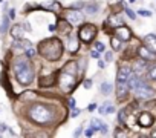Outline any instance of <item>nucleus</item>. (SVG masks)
<instances>
[{
  "label": "nucleus",
  "mask_w": 156,
  "mask_h": 138,
  "mask_svg": "<svg viewBox=\"0 0 156 138\" xmlns=\"http://www.w3.org/2000/svg\"><path fill=\"white\" fill-rule=\"evenodd\" d=\"M37 51L43 58H46L49 61H57L63 55V43L60 42V38L51 37V38H46V40L40 42Z\"/></svg>",
  "instance_id": "f257e3e1"
},
{
  "label": "nucleus",
  "mask_w": 156,
  "mask_h": 138,
  "mask_svg": "<svg viewBox=\"0 0 156 138\" xmlns=\"http://www.w3.org/2000/svg\"><path fill=\"white\" fill-rule=\"evenodd\" d=\"M14 71H16V77H17L20 85L28 86V85L32 83V80H34V67H32L31 61L28 60V57H19L14 61Z\"/></svg>",
  "instance_id": "f03ea898"
},
{
  "label": "nucleus",
  "mask_w": 156,
  "mask_h": 138,
  "mask_svg": "<svg viewBox=\"0 0 156 138\" xmlns=\"http://www.w3.org/2000/svg\"><path fill=\"white\" fill-rule=\"evenodd\" d=\"M28 117L37 124H48L52 121L54 114L49 106L44 104H32L28 111Z\"/></svg>",
  "instance_id": "7ed1b4c3"
},
{
  "label": "nucleus",
  "mask_w": 156,
  "mask_h": 138,
  "mask_svg": "<svg viewBox=\"0 0 156 138\" xmlns=\"http://www.w3.org/2000/svg\"><path fill=\"white\" fill-rule=\"evenodd\" d=\"M57 80H58V85H60V89L63 92H70L75 85H76V75L73 74H69L66 71H61L58 75H57Z\"/></svg>",
  "instance_id": "20e7f679"
},
{
  "label": "nucleus",
  "mask_w": 156,
  "mask_h": 138,
  "mask_svg": "<svg viewBox=\"0 0 156 138\" xmlns=\"http://www.w3.org/2000/svg\"><path fill=\"white\" fill-rule=\"evenodd\" d=\"M97 34H98V29H97L95 25H92V23H84V25L80 28V31H78V38H80L83 43L87 45V43H92V42L95 40Z\"/></svg>",
  "instance_id": "39448f33"
},
{
  "label": "nucleus",
  "mask_w": 156,
  "mask_h": 138,
  "mask_svg": "<svg viewBox=\"0 0 156 138\" xmlns=\"http://www.w3.org/2000/svg\"><path fill=\"white\" fill-rule=\"evenodd\" d=\"M64 19L70 23V25H78L83 22V14L80 13V9H67L64 13Z\"/></svg>",
  "instance_id": "423d86ee"
},
{
  "label": "nucleus",
  "mask_w": 156,
  "mask_h": 138,
  "mask_svg": "<svg viewBox=\"0 0 156 138\" xmlns=\"http://www.w3.org/2000/svg\"><path fill=\"white\" fill-rule=\"evenodd\" d=\"M116 37L119 38V40H122V42H129L130 38H132V31H130V28H127V26H116Z\"/></svg>",
  "instance_id": "0eeeda50"
},
{
  "label": "nucleus",
  "mask_w": 156,
  "mask_h": 138,
  "mask_svg": "<svg viewBox=\"0 0 156 138\" xmlns=\"http://www.w3.org/2000/svg\"><path fill=\"white\" fill-rule=\"evenodd\" d=\"M135 94H136L138 98H150V97H153V91H151L147 85L136 88V89H135Z\"/></svg>",
  "instance_id": "6e6552de"
},
{
  "label": "nucleus",
  "mask_w": 156,
  "mask_h": 138,
  "mask_svg": "<svg viewBox=\"0 0 156 138\" xmlns=\"http://www.w3.org/2000/svg\"><path fill=\"white\" fill-rule=\"evenodd\" d=\"M130 74H132V69L129 66H121L118 69V74H116V82H127Z\"/></svg>",
  "instance_id": "1a4fd4ad"
},
{
  "label": "nucleus",
  "mask_w": 156,
  "mask_h": 138,
  "mask_svg": "<svg viewBox=\"0 0 156 138\" xmlns=\"http://www.w3.org/2000/svg\"><path fill=\"white\" fill-rule=\"evenodd\" d=\"M138 54H139V57L144 58V60H156L154 52H151V51H150L148 48H145V46H139Z\"/></svg>",
  "instance_id": "9d476101"
},
{
  "label": "nucleus",
  "mask_w": 156,
  "mask_h": 138,
  "mask_svg": "<svg viewBox=\"0 0 156 138\" xmlns=\"http://www.w3.org/2000/svg\"><path fill=\"white\" fill-rule=\"evenodd\" d=\"M144 46L145 48H148L151 52H154L156 54V35H153V34H148V35H145L144 37Z\"/></svg>",
  "instance_id": "9b49d317"
},
{
  "label": "nucleus",
  "mask_w": 156,
  "mask_h": 138,
  "mask_svg": "<svg viewBox=\"0 0 156 138\" xmlns=\"http://www.w3.org/2000/svg\"><path fill=\"white\" fill-rule=\"evenodd\" d=\"M67 49H69V52L70 54H75L76 51H78V48H80V43H78V38L75 37V35H69V38H67Z\"/></svg>",
  "instance_id": "f8f14e48"
},
{
  "label": "nucleus",
  "mask_w": 156,
  "mask_h": 138,
  "mask_svg": "<svg viewBox=\"0 0 156 138\" xmlns=\"http://www.w3.org/2000/svg\"><path fill=\"white\" fill-rule=\"evenodd\" d=\"M138 123H139V126H142V127H148V126H151V124H153V117H151L150 114L144 112V114H141V115H139Z\"/></svg>",
  "instance_id": "ddd939ff"
},
{
  "label": "nucleus",
  "mask_w": 156,
  "mask_h": 138,
  "mask_svg": "<svg viewBox=\"0 0 156 138\" xmlns=\"http://www.w3.org/2000/svg\"><path fill=\"white\" fill-rule=\"evenodd\" d=\"M9 32H11L12 38H16V40H22V38H23V34H25L23 25H14V26L11 28Z\"/></svg>",
  "instance_id": "4468645a"
},
{
  "label": "nucleus",
  "mask_w": 156,
  "mask_h": 138,
  "mask_svg": "<svg viewBox=\"0 0 156 138\" xmlns=\"http://www.w3.org/2000/svg\"><path fill=\"white\" fill-rule=\"evenodd\" d=\"M55 80H57V74H51V75H48V77H41L40 82H38V85H40L41 88L54 86V85H55Z\"/></svg>",
  "instance_id": "2eb2a0df"
},
{
  "label": "nucleus",
  "mask_w": 156,
  "mask_h": 138,
  "mask_svg": "<svg viewBox=\"0 0 156 138\" xmlns=\"http://www.w3.org/2000/svg\"><path fill=\"white\" fill-rule=\"evenodd\" d=\"M127 82H116V92H118V98L122 100L126 95H127Z\"/></svg>",
  "instance_id": "dca6fc26"
},
{
  "label": "nucleus",
  "mask_w": 156,
  "mask_h": 138,
  "mask_svg": "<svg viewBox=\"0 0 156 138\" xmlns=\"http://www.w3.org/2000/svg\"><path fill=\"white\" fill-rule=\"evenodd\" d=\"M72 31V25L64 19V20H58V32L61 34H69Z\"/></svg>",
  "instance_id": "f3484780"
},
{
  "label": "nucleus",
  "mask_w": 156,
  "mask_h": 138,
  "mask_svg": "<svg viewBox=\"0 0 156 138\" xmlns=\"http://www.w3.org/2000/svg\"><path fill=\"white\" fill-rule=\"evenodd\" d=\"M63 71L76 75V72H78V63H76V61H69V63H66L64 67H63Z\"/></svg>",
  "instance_id": "a211bd4d"
},
{
  "label": "nucleus",
  "mask_w": 156,
  "mask_h": 138,
  "mask_svg": "<svg viewBox=\"0 0 156 138\" xmlns=\"http://www.w3.org/2000/svg\"><path fill=\"white\" fill-rule=\"evenodd\" d=\"M8 31H9V19L3 17L2 22H0V35H5Z\"/></svg>",
  "instance_id": "6ab92c4d"
},
{
  "label": "nucleus",
  "mask_w": 156,
  "mask_h": 138,
  "mask_svg": "<svg viewBox=\"0 0 156 138\" xmlns=\"http://www.w3.org/2000/svg\"><path fill=\"white\" fill-rule=\"evenodd\" d=\"M109 25L110 26H121L122 25V19L119 16H110L109 17Z\"/></svg>",
  "instance_id": "aec40b11"
},
{
  "label": "nucleus",
  "mask_w": 156,
  "mask_h": 138,
  "mask_svg": "<svg viewBox=\"0 0 156 138\" xmlns=\"http://www.w3.org/2000/svg\"><path fill=\"white\" fill-rule=\"evenodd\" d=\"M43 6L46 8V9H49V11H54V13H57L58 9H60V3L58 2H49V3H43Z\"/></svg>",
  "instance_id": "412c9836"
},
{
  "label": "nucleus",
  "mask_w": 156,
  "mask_h": 138,
  "mask_svg": "<svg viewBox=\"0 0 156 138\" xmlns=\"http://www.w3.org/2000/svg\"><path fill=\"white\" fill-rule=\"evenodd\" d=\"M84 11H86L87 14H97V13H98V5H97V3L84 5Z\"/></svg>",
  "instance_id": "4be33fe9"
},
{
  "label": "nucleus",
  "mask_w": 156,
  "mask_h": 138,
  "mask_svg": "<svg viewBox=\"0 0 156 138\" xmlns=\"http://www.w3.org/2000/svg\"><path fill=\"white\" fill-rule=\"evenodd\" d=\"M2 86L6 89V92H8V94H12V88L9 86V83H8V77H6V74H5V72L2 74Z\"/></svg>",
  "instance_id": "5701e85b"
},
{
  "label": "nucleus",
  "mask_w": 156,
  "mask_h": 138,
  "mask_svg": "<svg viewBox=\"0 0 156 138\" xmlns=\"http://www.w3.org/2000/svg\"><path fill=\"white\" fill-rule=\"evenodd\" d=\"M112 92V85L109 83V82H104L103 85H101V94L103 95H109Z\"/></svg>",
  "instance_id": "b1692460"
},
{
  "label": "nucleus",
  "mask_w": 156,
  "mask_h": 138,
  "mask_svg": "<svg viewBox=\"0 0 156 138\" xmlns=\"http://www.w3.org/2000/svg\"><path fill=\"white\" fill-rule=\"evenodd\" d=\"M110 45H112V48H113L115 51H119V49H121V40H119L118 37H112V38H110Z\"/></svg>",
  "instance_id": "393cba45"
},
{
  "label": "nucleus",
  "mask_w": 156,
  "mask_h": 138,
  "mask_svg": "<svg viewBox=\"0 0 156 138\" xmlns=\"http://www.w3.org/2000/svg\"><path fill=\"white\" fill-rule=\"evenodd\" d=\"M69 8L70 9H81V8H84V2H81V0H78V2H72L69 5Z\"/></svg>",
  "instance_id": "a878e982"
},
{
  "label": "nucleus",
  "mask_w": 156,
  "mask_h": 138,
  "mask_svg": "<svg viewBox=\"0 0 156 138\" xmlns=\"http://www.w3.org/2000/svg\"><path fill=\"white\" fill-rule=\"evenodd\" d=\"M34 55H35V49H32V46L28 48V49H26V57H28V58H32Z\"/></svg>",
  "instance_id": "bb28decb"
},
{
  "label": "nucleus",
  "mask_w": 156,
  "mask_h": 138,
  "mask_svg": "<svg viewBox=\"0 0 156 138\" xmlns=\"http://www.w3.org/2000/svg\"><path fill=\"white\" fill-rule=\"evenodd\" d=\"M126 112H127L126 109H121L119 111V121L121 123H126Z\"/></svg>",
  "instance_id": "cd10ccee"
},
{
  "label": "nucleus",
  "mask_w": 156,
  "mask_h": 138,
  "mask_svg": "<svg viewBox=\"0 0 156 138\" xmlns=\"http://www.w3.org/2000/svg\"><path fill=\"white\" fill-rule=\"evenodd\" d=\"M126 13H127V16H129V17H130L132 20H133V19L136 17V14H135V13H133V11L130 9V8H126Z\"/></svg>",
  "instance_id": "c85d7f7f"
},
{
  "label": "nucleus",
  "mask_w": 156,
  "mask_h": 138,
  "mask_svg": "<svg viewBox=\"0 0 156 138\" xmlns=\"http://www.w3.org/2000/svg\"><path fill=\"white\" fill-rule=\"evenodd\" d=\"M95 49H97V51H100V52H103V51H104V45H103V43H100V42H97V43H95Z\"/></svg>",
  "instance_id": "c756f323"
},
{
  "label": "nucleus",
  "mask_w": 156,
  "mask_h": 138,
  "mask_svg": "<svg viewBox=\"0 0 156 138\" xmlns=\"http://www.w3.org/2000/svg\"><path fill=\"white\" fill-rule=\"evenodd\" d=\"M20 46H25V48H31L32 45H31V42H29V40H22V42H20Z\"/></svg>",
  "instance_id": "7c9ffc66"
},
{
  "label": "nucleus",
  "mask_w": 156,
  "mask_h": 138,
  "mask_svg": "<svg viewBox=\"0 0 156 138\" xmlns=\"http://www.w3.org/2000/svg\"><path fill=\"white\" fill-rule=\"evenodd\" d=\"M104 58H106V61H112V60H113V54H112V52H106Z\"/></svg>",
  "instance_id": "2f4dec72"
},
{
  "label": "nucleus",
  "mask_w": 156,
  "mask_h": 138,
  "mask_svg": "<svg viewBox=\"0 0 156 138\" xmlns=\"http://www.w3.org/2000/svg\"><path fill=\"white\" fill-rule=\"evenodd\" d=\"M90 57H94V58H100V51L94 49V51L90 52Z\"/></svg>",
  "instance_id": "473e14b6"
},
{
  "label": "nucleus",
  "mask_w": 156,
  "mask_h": 138,
  "mask_svg": "<svg viewBox=\"0 0 156 138\" xmlns=\"http://www.w3.org/2000/svg\"><path fill=\"white\" fill-rule=\"evenodd\" d=\"M150 78H153V80H156V66L150 71Z\"/></svg>",
  "instance_id": "72a5a7b5"
},
{
  "label": "nucleus",
  "mask_w": 156,
  "mask_h": 138,
  "mask_svg": "<svg viewBox=\"0 0 156 138\" xmlns=\"http://www.w3.org/2000/svg\"><path fill=\"white\" fill-rule=\"evenodd\" d=\"M6 129H8V127H6V124H5V123H0V133H3Z\"/></svg>",
  "instance_id": "f704fd0d"
},
{
  "label": "nucleus",
  "mask_w": 156,
  "mask_h": 138,
  "mask_svg": "<svg viewBox=\"0 0 156 138\" xmlns=\"http://www.w3.org/2000/svg\"><path fill=\"white\" fill-rule=\"evenodd\" d=\"M67 104H69V107L73 109V107H75V98H70V100L67 101Z\"/></svg>",
  "instance_id": "c9c22d12"
},
{
  "label": "nucleus",
  "mask_w": 156,
  "mask_h": 138,
  "mask_svg": "<svg viewBox=\"0 0 156 138\" xmlns=\"http://www.w3.org/2000/svg\"><path fill=\"white\" fill-rule=\"evenodd\" d=\"M84 88H87V89L92 88V80H86V82H84Z\"/></svg>",
  "instance_id": "e433bc0d"
},
{
  "label": "nucleus",
  "mask_w": 156,
  "mask_h": 138,
  "mask_svg": "<svg viewBox=\"0 0 156 138\" xmlns=\"http://www.w3.org/2000/svg\"><path fill=\"white\" fill-rule=\"evenodd\" d=\"M94 135V129L92 127H89L87 130H86V136H92Z\"/></svg>",
  "instance_id": "4c0bfd02"
},
{
  "label": "nucleus",
  "mask_w": 156,
  "mask_h": 138,
  "mask_svg": "<svg viewBox=\"0 0 156 138\" xmlns=\"http://www.w3.org/2000/svg\"><path fill=\"white\" fill-rule=\"evenodd\" d=\"M75 136H78V135H81V127H76V130H75V133H73Z\"/></svg>",
  "instance_id": "58836bf2"
},
{
  "label": "nucleus",
  "mask_w": 156,
  "mask_h": 138,
  "mask_svg": "<svg viewBox=\"0 0 156 138\" xmlns=\"http://www.w3.org/2000/svg\"><path fill=\"white\" fill-rule=\"evenodd\" d=\"M78 114H80V111H78V109H75V107H73V111H72V117H76Z\"/></svg>",
  "instance_id": "ea45409f"
},
{
  "label": "nucleus",
  "mask_w": 156,
  "mask_h": 138,
  "mask_svg": "<svg viewBox=\"0 0 156 138\" xmlns=\"http://www.w3.org/2000/svg\"><path fill=\"white\" fill-rule=\"evenodd\" d=\"M139 14H141V16H147V17H148V16H151L148 11H139Z\"/></svg>",
  "instance_id": "a19ab883"
},
{
  "label": "nucleus",
  "mask_w": 156,
  "mask_h": 138,
  "mask_svg": "<svg viewBox=\"0 0 156 138\" xmlns=\"http://www.w3.org/2000/svg\"><path fill=\"white\" fill-rule=\"evenodd\" d=\"M9 17H11V19H14V17H16V11H14V9H11V11H9Z\"/></svg>",
  "instance_id": "79ce46f5"
},
{
  "label": "nucleus",
  "mask_w": 156,
  "mask_h": 138,
  "mask_svg": "<svg viewBox=\"0 0 156 138\" xmlns=\"http://www.w3.org/2000/svg\"><path fill=\"white\" fill-rule=\"evenodd\" d=\"M95 107H97V104H95V103H92V104L89 106V111H95Z\"/></svg>",
  "instance_id": "37998d69"
},
{
  "label": "nucleus",
  "mask_w": 156,
  "mask_h": 138,
  "mask_svg": "<svg viewBox=\"0 0 156 138\" xmlns=\"http://www.w3.org/2000/svg\"><path fill=\"white\" fill-rule=\"evenodd\" d=\"M49 31H52V32H54V31H55V26H54V25H49Z\"/></svg>",
  "instance_id": "c03bdc74"
},
{
  "label": "nucleus",
  "mask_w": 156,
  "mask_h": 138,
  "mask_svg": "<svg viewBox=\"0 0 156 138\" xmlns=\"http://www.w3.org/2000/svg\"><path fill=\"white\" fill-rule=\"evenodd\" d=\"M98 66H100V67L103 69V67H104V61H100V63H98Z\"/></svg>",
  "instance_id": "a18cd8bd"
},
{
  "label": "nucleus",
  "mask_w": 156,
  "mask_h": 138,
  "mask_svg": "<svg viewBox=\"0 0 156 138\" xmlns=\"http://www.w3.org/2000/svg\"><path fill=\"white\" fill-rule=\"evenodd\" d=\"M130 2H135V0H130Z\"/></svg>",
  "instance_id": "49530a36"
}]
</instances>
